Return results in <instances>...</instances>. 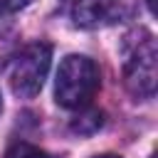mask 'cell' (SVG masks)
<instances>
[{
    "label": "cell",
    "instance_id": "obj_1",
    "mask_svg": "<svg viewBox=\"0 0 158 158\" xmlns=\"http://www.w3.org/2000/svg\"><path fill=\"white\" fill-rule=\"evenodd\" d=\"M99 84L101 74L94 59L84 54H69L59 64L54 81V99L64 109H84L99 91Z\"/></svg>",
    "mask_w": 158,
    "mask_h": 158
},
{
    "label": "cell",
    "instance_id": "obj_2",
    "mask_svg": "<svg viewBox=\"0 0 158 158\" xmlns=\"http://www.w3.org/2000/svg\"><path fill=\"white\" fill-rule=\"evenodd\" d=\"M126 59H123V79L133 96L151 99L156 94V40L148 30H136L131 37H126Z\"/></svg>",
    "mask_w": 158,
    "mask_h": 158
},
{
    "label": "cell",
    "instance_id": "obj_3",
    "mask_svg": "<svg viewBox=\"0 0 158 158\" xmlns=\"http://www.w3.org/2000/svg\"><path fill=\"white\" fill-rule=\"evenodd\" d=\"M49 62H52V47L44 42H35L27 44L10 67V86L20 99H32L40 94L47 72H49Z\"/></svg>",
    "mask_w": 158,
    "mask_h": 158
},
{
    "label": "cell",
    "instance_id": "obj_4",
    "mask_svg": "<svg viewBox=\"0 0 158 158\" xmlns=\"http://www.w3.org/2000/svg\"><path fill=\"white\" fill-rule=\"evenodd\" d=\"M133 10H136V0H77L74 25L84 30L109 27L128 20Z\"/></svg>",
    "mask_w": 158,
    "mask_h": 158
},
{
    "label": "cell",
    "instance_id": "obj_5",
    "mask_svg": "<svg viewBox=\"0 0 158 158\" xmlns=\"http://www.w3.org/2000/svg\"><path fill=\"white\" fill-rule=\"evenodd\" d=\"M79 121H74L72 123V131H79V133H91V131H96L101 123H104V116L99 114V111H91V114H86V116H77Z\"/></svg>",
    "mask_w": 158,
    "mask_h": 158
},
{
    "label": "cell",
    "instance_id": "obj_6",
    "mask_svg": "<svg viewBox=\"0 0 158 158\" xmlns=\"http://www.w3.org/2000/svg\"><path fill=\"white\" fill-rule=\"evenodd\" d=\"M5 158H54V156H49L47 151L35 148V146H30V143H17V146H12V148L7 151Z\"/></svg>",
    "mask_w": 158,
    "mask_h": 158
},
{
    "label": "cell",
    "instance_id": "obj_7",
    "mask_svg": "<svg viewBox=\"0 0 158 158\" xmlns=\"http://www.w3.org/2000/svg\"><path fill=\"white\" fill-rule=\"evenodd\" d=\"M27 5H30V0H0V17L12 15V12H17Z\"/></svg>",
    "mask_w": 158,
    "mask_h": 158
},
{
    "label": "cell",
    "instance_id": "obj_8",
    "mask_svg": "<svg viewBox=\"0 0 158 158\" xmlns=\"http://www.w3.org/2000/svg\"><path fill=\"white\" fill-rule=\"evenodd\" d=\"M94 158H121V156H114V153H104V156H94Z\"/></svg>",
    "mask_w": 158,
    "mask_h": 158
},
{
    "label": "cell",
    "instance_id": "obj_9",
    "mask_svg": "<svg viewBox=\"0 0 158 158\" xmlns=\"http://www.w3.org/2000/svg\"><path fill=\"white\" fill-rule=\"evenodd\" d=\"M146 2H148V7L153 10V5H156V0H146Z\"/></svg>",
    "mask_w": 158,
    "mask_h": 158
},
{
    "label": "cell",
    "instance_id": "obj_10",
    "mask_svg": "<svg viewBox=\"0 0 158 158\" xmlns=\"http://www.w3.org/2000/svg\"><path fill=\"white\" fill-rule=\"evenodd\" d=\"M0 109H2V101H0Z\"/></svg>",
    "mask_w": 158,
    "mask_h": 158
},
{
    "label": "cell",
    "instance_id": "obj_11",
    "mask_svg": "<svg viewBox=\"0 0 158 158\" xmlns=\"http://www.w3.org/2000/svg\"><path fill=\"white\" fill-rule=\"evenodd\" d=\"M151 158H153V156H151Z\"/></svg>",
    "mask_w": 158,
    "mask_h": 158
}]
</instances>
